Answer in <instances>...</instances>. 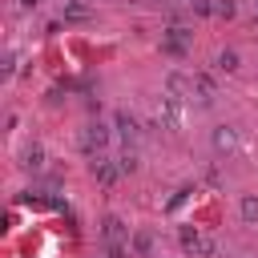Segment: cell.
<instances>
[{
	"mask_svg": "<svg viewBox=\"0 0 258 258\" xmlns=\"http://www.w3.org/2000/svg\"><path fill=\"white\" fill-rule=\"evenodd\" d=\"M20 4H24V8H36V4H40V0H20Z\"/></svg>",
	"mask_w": 258,
	"mask_h": 258,
	"instance_id": "4fadbf2b",
	"label": "cell"
},
{
	"mask_svg": "<svg viewBox=\"0 0 258 258\" xmlns=\"http://www.w3.org/2000/svg\"><path fill=\"white\" fill-rule=\"evenodd\" d=\"M93 173H97V181H105V185H113V181H117V169H113L105 157H97V161H93Z\"/></svg>",
	"mask_w": 258,
	"mask_h": 258,
	"instance_id": "ba28073f",
	"label": "cell"
},
{
	"mask_svg": "<svg viewBox=\"0 0 258 258\" xmlns=\"http://www.w3.org/2000/svg\"><path fill=\"white\" fill-rule=\"evenodd\" d=\"M189 93H194V97H198L202 105H210V101H214V81H210L206 73H198V77L189 81Z\"/></svg>",
	"mask_w": 258,
	"mask_h": 258,
	"instance_id": "3957f363",
	"label": "cell"
},
{
	"mask_svg": "<svg viewBox=\"0 0 258 258\" xmlns=\"http://www.w3.org/2000/svg\"><path fill=\"white\" fill-rule=\"evenodd\" d=\"M117 129H121V137H125V141H137V117L117 113Z\"/></svg>",
	"mask_w": 258,
	"mask_h": 258,
	"instance_id": "52a82bcc",
	"label": "cell"
},
{
	"mask_svg": "<svg viewBox=\"0 0 258 258\" xmlns=\"http://www.w3.org/2000/svg\"><path fill=\"white\" fill-rule=\"evenodd\" d=\"M137 169V153H121V173H133Z\"/></svg>",
	"mask_w": 258,
	"mask_h": 258,
	"instance_id": "7c38bea8",
	"label": "cell"
},
{
	"mask_svg": "<svg viewBox=\"0 0 258 258\" xmlns=\"http://www.w3.org/2000/svg\"><path fill=\"white\" fill-rule=\"evenodd\" d=\"M234 149H238V129L234 125H218L214 129V153L218 157H230Z\"/></svg>",
	"mask_w": 258,
	"mask_h": 258,
	"instance_id": "7a4b0ae2",
	"label": "cell"
},
{
	"mask_svg": "<svg viewBox=\"0 0 258 258\" xmlns=\"http://www.w3.org/2000/svg\"><path fill=\"white\" fill-rule=\"evenodd\" d=\"M105 238H109V242H121V238H125V222H121V218H105Z\"/></svg>",
	"mask_w": 258,
	"mask_h": 258,
	"instance_id": "9c48e42d",
	"label": "cell"
},
{
	"mask_svg": "<svg viewBox=\"0 0 258 258\" xmlns=\"http://www.w3.org/2000/svg\"><path fill=\"white\" fill-rule=\"evenodd\" d=\"M218 69H222V73H234V69H238V52H234V48L218 52Z\"/></svg>",
	"mask_w": 258,
	"mask_h": 258,
	"instance_id": "30bf717a",
	"label": "cell"
},
{
	"mask_svg": "<svg viewBox=\"0 0 258 258\" xmlns=\"http://www.w3.org/2000/svg\"><path fill=\"white\" fill-rule=\"evenodd\" d=\"M129 246H133L137 258H149V250H153V234H149V230H137V234L129 238Z\"/></svg>",
	"mask_w": 258,
	"mask_h": 258,
	"instance_id": "5b68a950",
	"label": "cell"
},
{
	"mask_svg": "<svg viewBox=\"0 0 258 258\" xmlns=\"http://www.w3.org/2000/svg\"><path fill=\"white\" fill-rule=\"evenodd\" d=\"M181 246L185 250H206V242L198 238V230H181Z\"/></svg>",
	"mask_w": 258,
	"mask_h": 258,
	"instance_id": "8fae6325",
	"label": "cell"
},
{
	"mask_svg": "<svg viewBox=\"0 0 258 258\" xmlns=\"http://www.w3.org/2000/svg\"><path fill=\"white\" fill-rule=\"evenodd\" d=\"M238 210H242V222L246 226H258V194H242Z\"/></svg>",
	"mask_w": 258,
	"mask_h": 258,
	"instance_id": "277c9868",
	"label": "cell"
},
{
	"mask_svg": "<svg viewBox=\"0 0 258 258\" xmlns=\"http://www.w3.org/2000/svg\"><path fill=\"white\" fill-rule=\"evenodd\" d=\"M161 48H165V52H181V48H185V28H169V32L161 36Z\"/></svg>",
	"mask_w": 258,
	"mask_h": 258,
	"instance_id": "8992f818",
	"label": "cell"
},
{
	"mask_svg": "<svg viewBox=\"0 0 258 258\" xmlns=\"http://www.w3.org/2000/svg\"><path fill=\"white\" fill-rule=\"evenodd\" d=\"M81 145H85V153H101V149L109 145V125H101V121L85 125V137H81Z\"/></svg>",
	"mask_w": 258,
	"mask_h": 258,
	"instance_id": "6da1fadb",
	"label": "cell"
}]
</instances>
